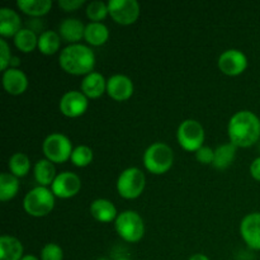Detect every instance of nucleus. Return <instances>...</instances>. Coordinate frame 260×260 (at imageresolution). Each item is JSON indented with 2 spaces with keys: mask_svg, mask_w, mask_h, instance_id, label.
<instances>
[{
  "mask_svg": "<svg viewBox=\"0 0 260 260\" xmlns=\"http://www.w3.org/2000/svg\"><path fill=\"white\" fill-rule=\"evenodd\" d=\"M23 207L29 216L45 217L52 212L55 207V194L47 187L38 185L25 194L23 200Z\"/></svg>",
  "mask_w": 260,
  "mask_h": 260,
  "instance_id": "20e7f679",
  "label": "nucleus"
},
{
  "mask_svg": "<svg viewBox=\"0 0 260 260\" xmlns=\"http://www.w3.org/2000/svg\"><path fill=\"white\" fill-rule=\"evenodd\" d=\"M108 4L109 15L122 25L134 24L140 15V4L136 0H111Z\"/></svg>",
  "mask_w": 260,
  "mask_h": 260,
  "instance_id": "1a4fd4ad",
  "label": "nucleus"
},
{
  "mask_svg": "<svg viewBox=\"0 0 260 260\" xmlns=\"http://www.w3.org/2000/svg\"><path fill=\"white\" fill-rule=\"evenodd\" d=\"M250 175L254 179L260 182V156L254 159L250 164Z\"/></svg>",
  "mask_w": 260,
  "mask_h": 260,
  "instance_id": "f704fd0d",
  "label": "nucleus"
},
{
  "mask_svg": "<svg viewBox=\"0 0 260 260\" xmlns=\"http://www.w3.org/2000/svg\"><path fill=\"white\" fill-rule=\"evenodd\" d=\"M205 128L196 119H185L179 124L177 140L185 151L197 152L205 142Z\"/></svg>",
  "mask_w": 260,
  "mask_h": 260,
  "instance_id": "0eeeda50",
  "label": "nucleus"
},
{
  "mask_svg": "<svg viewBox=\"0 0 260 260\" xmlns=\"http://www.w3.org/2000/svg\"><path fill=\"white\" fill-rule=\"evenodd\" d=\"M17 7L24 14L38 18L50 12L52 8V2L51 0H18Z\"/></svg>",
  "mask_w": 260,
  "mask_h": 260,
  "instance_id": "4be33fe9",
  "label": "nucleus"
},
{
  "mask_svg": "<svg viewBox=\"0 0 260 260\" xmlns=\"http://www.w3.org/2000/svg\"><path fill=\"white\" fill-rule=\"evenodd\" d=\"M23 244L17 238L3 235L0 238V260H22Z\"/></svg>",
  "mask_w": 260,
  "mask_h": 260,
  "instance_id": "aec40b11",
  "label": "nucleus"
},
{
  "mask_svg": "<svg viewBox=\"0 0 260 260\" xmlns=\"http://www.w3.org/2000/svg\"><path fill=\"white\" fill-rule=\"evenodd\" d=\"M96 260H108L107 258H99V259H96Z\"/></svg>",
  "mask_w": 260,
  "mask_h": 260,
  "instance_id": "58836bf2",
  "label": "nucleus"
},
{
  "mask_svg": "<svg viewBox=\"0 0 260 260\" xmlns=\"http://www.w3.org/2000/svg\"><path fill=\"white\" fill-rule=\"evenodd\" d=\"M33 174H35V179L41 187H48L52 185V183L56 179V169L52 161L47 159L38 160L35 164V169H33Z\"/></svg>",
  "mask_w": 260,
  "mask_h": 260,
  "instance_id": "412c9836",
  "label": "nucleus"
},
{
  "mask_svg": "<svg viewBox=\"0 0 260 260\" xmlns=\"http://www.w3.org/2000/svg\"><path fill=\"white\" fill-rule=\"evenodd\" d=\"M86 42L91 46H102L108 41L109 30L106 24L98 22H90L85 27L84 35Z\"/></svg>",
  "mask_w": 260,
  "mask_h": 260,
  "instance_id": "5701e85b",
  "label": "nucleus"
},
{
  "mask_svg": "<svg viewBox=\"0 0 260 260\" xmlns=\"http://www.w3.org/2000/svg\"><path fill=\"white\" fill-rule=\"evenodd\" d=\"M114 260H131V259H128V258H117V259H114Z\"/></svg>",
  "mask_w": 260,
  "mask_h": 260,
  "instance_id": "4c0bfd02",
  "label": "nucleus"
},
{
  "mask_svg": "<svg viewBox=\"0 0 260 260\" xmlns=\"http://www.w3.org/2000/svg\"><path fill=\"white\" fill-rule=\"evenodd\" d=\"M107 91V80L102 74L93 73L84 76L81 81V93L90 99H96Z\"/></svg>",
  "mask_w": 260,
  "mask_h": 260,
  "instance_id": "dca6fc26",
  "label": "nucleus"
},
{
  "mask_svg": "<svg viewBox=\"0 0 260 260\" xmlns=\"http://www.w3.org/2000/svg\"><path fill=\"white\" fill-rule=\"evenodd\" d=\"M22 260H40V259H38L37 256H35V255H24V256H23Z\"/></svg>",
  "mask_w": 260,
  "mask_h": 260,
  "instance_id": "e433bc0d",
  "label": "nucleus"
},
{
  "mask_svg": "<svg viewBox=\"0 0 260 260\" xmlns=\"http://www.w3.org/2000/svg\"><path fill=\"white\" fill-rule=\"evenodd\" d=\"M22 19L15 10L10 8L0 9V35L3 38L14 37L22 28Z\"/></svg>",
  "mask_w": 260,
  "mask_h": 260,
  "instance_id": "a211bd4d",
  "label": "nucleus"
},
{
  "mask_svg": "<svg viewBox=\"0 0 260 260\" xmlns=\"http://www.w3.org/2000/svg\"><path fill=\"white\" fill-rule=\"evenodd\" d=\"M93 150L85 145H80L74 149L73 154H71V162L78 168H85L93 161Z\"/></svg>",
  "mask_w": 260,
  "mask_h": 260,
  "instance_id": "c85d7f7f",
  "label": "nucleus"
},
{
  "mask_svg": "<svg viewBox=\"0 0 260 260\" xmlns=\"http://www.w3.org/2000/svg\"><path fill=\"white\" fill-rule=\"evenodd\" d=\"M230 144L236 147H250L260 139V119L250 111H240L230 118L228 127Z\"/></svg>",
  "mask_w": 260,
  "mask_h": 260,
  "instance_id": "f257e3e1",
  "label": "nucleus"
},
{
  "mask_svg": "<svg viewBox=\"0 0 260 260\" xmlns=\"http://www.w3.org/2000/svg\"><path fill=\"white\" fill-rule=\"evenodd\" d=\"M240 235L253 250H260V212L246 215L240 223Z\"/></svg>",
  "mask_w": 260,
  "mask_h": 260,
  "instance_id": "ddd939ff",
  "label": "nucleus"
},
{
  "mask_svg": "<svg viewBox=\"0 0 260 260\" xmlns=\"http://www.w3.org/2000/svg\"><path fill=\"white\" fill-rule=\"evenodd\" d=\"M85 27L86 25H84L81 20L76 19V18H68L61 22L60 27H58V35L63 41L71 43V45H75L81 38H84Z\"/></svg>",
  "mask_w": 260,
  "mask_h": 260,
  "instance_id": "f3484780",
  "label": "nucleus"
},
{
  "mask_svg": "<svg viewBox=\"0 0 260 260\" xmlns=\"http://www.w3.org/2000/svg\"><path fill=\"white\" fill-rule=\"evenodd\" d=\"M14 45L19 51L24 53H29L38 47V37L36 32L29 28H22L14 36Z\"/></svg>",
  "mask_w": 260,
  "mask_h": 260,
  "instance_id": "bb28decb",
  "label": "nucleus"
},
{
  "mask_svg": "<svg viewBox=\"0 0 260 260\" xmlns=\"http://www.w3.org/2000/svg\"><path fill=\"white\" fill-rule=\"evenodd\" d=\"M109 14L108 4L104 2L96 0V2L89 3L86 7V17L91 20V22L102 23V20Z\"/></svg>",
  "mask_w": 260,
  "mask_h": 260,
  "instance_id": "c756f323",
  "label": "nucleus"
},
{
  "mask_svg": "<svg viewBox=\"0 0 260 260\" xmlns=\"http://www.w3.org/2000/svg\"><path fill=\"white\" fill-rule=\"evenodd\" d=\"M61 69L71 75H88L95 66V55L90 47L81 43L69 45L63 48L58 57Z\"/></svg>",
  "mask_w": 260,
  "mask_h": 260,
  "instance_id": "f03ea898",
  "label": "nucleus"
},
{
  "mask_svg": "<svg viewBox=\"0 0 260 260\" xmlns=\"http://www.w3.org/2000/svg\"><path fill=\"white\" fill-rule=\"evenodd\" d=\"M248 68V57L244 52L236 48L226 50L218 57V69L225 75L238 76Z\"/></svg>",
  "mask_w": 260,
  "mask_h": 260,
  "instance_id": "9d476101",
  "label": "nucleus"
},
{
  "mask_svg": "<svg viewBox=\"0 0 260 260\" xmlns=\"http://www.w3.org/2000/svg\"><path fill=\"white\" fill-rule=\"evenodd\" d=\"M107 94L116 102L128 101L134 94V83L128 76L117 74L107 80Z\"/></svg>",
  "mask_w": 260,
  "mask_h": 260,
  "instance_id": "4468645a",
  "label": "nucleus"
},
{
  "mask_svg": "<svg viewBox=\"0 0 260 260\" xmlns=\"http://www.w3.org/2000/svg\"><path fill=\"white\" fill-rule=\"evenodd\" d=\"M61 46V36L55 30H43L38 37V50L43 55H55Z\"/></svg>",
  "mask_w": 260,
  "mask_h": 260,
  "instance_id": "393cba45",
  "label": "nucleus"
},
{
  "mask_svg": "<svg viewBox=\"0 0 260 260\" xmlns=\"http://www.w3.org/2000/svg\"><path fill=\"white\" fill-rule=\"evenodd\" d=\"M236 149L233 144H223L215 150L212 165L218 170H225L230 167L236 157Z\"/></svg>",
  "mask_w": 260,
  "mask_h": 260,
  "instance_id": "b1692460",
  "label": "nucleus"
},
{
  "mask_svg": "<svg viewBox=\"0 0 260 260\" xmlns=\"http://www.w3.org/2000/svg\"><path fill=\"white\" fill-rule=\"evenodd\" d=\"M81 189V180L79 175L71 172H62L57 174L55 182L51 185V190L55 197L68 200L78 194Z\"/></svg>",
  "mask_w": 260,
  "mask_h": 260,
  "instance_id": "9b49d317",
  "label": "nucleus"
},
{
  "mask_svg": "<svg viewBox=\"0 0 260 260\" xmlns=\"http://www.w3.org/2000/svg\"><path fill=\"white\" fill-rule=\"evenodd\" d=\"M144 165L150 173L161 175L170 170L174 161V154L169 145L164 142H155L150 145L144 152Z\"/></svg>",
  "mask_w": 260,
  "mask_h": 260,
  "instance_id": "7ed1b4c3",
  "label": "nucleus"
},
{
  "mask_svg": "<svg viewBox=\"0 0 260 260\" xmlns=\"http://www.w3.org/2000/svg\"><path fill=\"white\" fill-rule=\"evenodd\" d=\"M42 150L46 159L57 164H62L71 159L74 151L70 139L62 134L48 135L43 141Z\"/></svg>",
  "mask_w": 260,
  "mask_h": 260,
  "instance_id": "6e6552de",
  "label": "nucleus"
},
{
  "mask_svg": "<svg viewBox=\"0 0 260 260\" xmlns=\"http://www.w3.org/2000/svg\"><path fill=\"white\" fill-rule=\"evenodd\" d=\"M119 238L127 243H139L145 235V223L136 211H123L114 221Z\"/></svg>",
  "mask_w": 260,
  "mask_h": 260,
  "instance_id": "39448f33",
  "label": "nucleus"
},
{
  "mask_svg": "<svg viewBox=\"0 0 260 260\" xmlns=\"http://www.w3.org/2000/svg\"><path fill=\"white\" fill-rule=\"evenodd\" d=\"M63 250L55 243L46 244L41 250V260H62Z\"/></svg>",
  "mask_w": 260,
  "mask_h": 260,
  "instance_id": "7c9ffc66",
  "label": "nucleus"
},
{
  "mask_svg": "<svg viewBox=\"0 0 260 260\" xmlns=\"http://www.w3.org/2000/svg\"><path fill=\"white\" fill-rule=\"evenodd\" d=\"M213 157H215V150L211 149L210 146H202L197 152H196V159L201 164H212Z\"/></svg>",
  "mask_w": 260,
  "mask_h": 260,
  "instance_id": "473e14b6",
  "label": "nucleus"
},
{
  "mask_svg": "<svg viewBox=\"0 0 260 260\" xmlns=\"http://www.w3.org/2000/svg\"><path fill=\"white\" fill-rule=\"evenodd\" d=\"M90 213L96 221L103 223L116 221V218L118 217L117 208L114 207L113 203L108 200H104V198H99V200L91 202Z\"/></svg>",
  "mask_w": 260,
  "mask_h": 260,
  "instance_id": "6ab92c4d",
  "label": "nucleus"
},
{
  "mask_svg": "<svg viewBox=\"0 0 260 260\" xmlns=\"http://www.w3.org/2000/svg\"><path fill=\"white\" fill-rule=\"evenodd\" d=\"M57 4L65 12H74V10L83 7L84 0H58Z\"/></svg>",
  "mask_w": 260,
  "mask_h": 260,
  "instance_id": "72a5a7b5",
  "label": "nucleus"
},
{
  "mask_svg": "<svg viewBox=\"0 0 260 260\" xmlns=\"http://www.w3.org/2000/svg\"><path fill=\"white\" fill-rule=\"evenodd\" d=\"M146 185V178L139 168H128L119 174L117 190L124 200H135L142 194Z\"/></svg>",
  "mask_w": 260,
  "mask_h": 260,
  "instance_id": "423d86ee",
  "label": "nucleus"
},
{
  "mask_svg": "<svg viewBox=\"0 0 260 260\" xmlns=\"http://www.w3.org/2000/svg\"><path fill=\"white\" fill-rule=\"evenodd\" d=\"M9 169L13 175L17 178H23L29 173L30 160L24 152H15L9 159Z\"/></svg>",
  "mask_w": 260,
  "mask_h": 260,
  "instance_id": "cd10ccee",
  "label": "nucleus"
},
{
  "mask_svg": "<svg viewBox=\"0 0 260 260\" xmlns=\"http://www.w3.org/2000/svg\"><path fill=\"white\" fill-rule=\"evenodd\" d=\"M12 53H10L9 45L7 43V41L4 38L0 40V69L4 73L5 70H8V66L10 65V60H12Z\"/></svg>",
  "mask_w": 260,
  "mask_h": 260,
  "instance_id": "2f4dec72",
  "label": "nucleus"
},
{
  "mask_svg": "<svg viewBox=\"0 0 260 260\" xmlns=\"http://www.w3.org/2000/svg\"><path fill=\"white\" fill-rule=\"evenodd\" d=\"M19 190V180L12 173L0 174V200L3 202L13 200Z\"/></svg>",
  "mask_w": 260,
  "mask_h": 260,
  "instance_id": "a878e982",
  "label": "nucleus"
},
{
  "mask_svg": "<svg viewBox=\"0 0 260 260\" xmlns=\"http://www.w3.org/2000/svg\"><path fill=\"white\" fill-rule=\"evenodd\" d=\"M188 260H210L207 255H205V254H194V255L190 256Z\"/></svg>",
  "mask_w": 260,
  "mask_h": 260,
  "instance_id": "c9c22d12",
  "label": "nucleus"
},
{
  "mask_svg": "<svg viewBox=\"0 0 260 260\" xmlns=\"http://www.w3.org/2000/svg\"><path fill=\"white\" fill-rule=\"evenodd\" d=\"M3 86L12 95H20L28 88L27 75L20 69L9 68L3 73Z\"/></svg>",
  "mask_w": 260,
  "mask_h": 260,
  "instance_id": "2eb2a0df",
  "label": "nucleus"
},
{
  "mask_svg": "<svg viewBox=\"0 0 260 260\" xmlns=\"http://www.w3.org/2000/svg\"><path fill=\"white\" fill-rule=\"evenodd\" d=\"M89 106L88 98L81 91L71 90L63 94L60 99V112L69 118L83 116Z\"/></svg>",
  "mask_w": 260,
  "mask_h": 260,
  "instance_id": "f8f14e48",
  "label": "nucleus"
}]
</instances>
